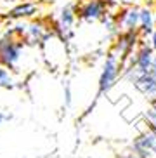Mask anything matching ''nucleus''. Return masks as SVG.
I'll list each match as a JSON object with an SVG mask.
<instances>
[{
    "mask_svg": "<svg viewBox=\"0 0 156 158\" xmlns=\"http://www.w3.org/2000/svg\"><path fill=\"white\" fill-rule=\"evenodd\" d=\"M24 42L21 38L14 37L12 31H7L0 37V66H4L7 70H16L19 64V61L23 57L24 51Z\"/></svg>",
    "mask_w": 156,
    "mask_h": 158,
    "instance_id": "obj_1",
    "label": "nucleus"
},
{
    "mask_svg": "<svg viewBox=\"0 0 156 158\" xmlns=\"http://www.w3.org/2000/svg\"><path fill=\"white\" fill-rule=\"evenodd\" d=\"M141 125V134L133 137L129 148L139 158H156V125L147 120H144Z\"/></svg>",
    "mask_w": 156,
    "mask_h": 158,
    "instance_id": "obj_2",
    "label": "nucleus"
},
{
    "mask_svg": "<svg viewBox=\"0 0 156 158\" xmlns=\"http://www.w3.org/2000/svg\"><path fill=\"white\" fill-rule=\"evenodd\" d=\"M78 9H76V16L78 21H83V23H97L101 21L108 12H109V7L113 5L111 0H82V2H76Z\"/></svg>",
    "mask_w": 156,
    "mask_h": 158,
    "instance_id": "obj_3",
    "label": "nucleus"
},
{
    "mask_svg": "<svg viewBox=\"0 0 156 158\" xmlns=\"http://www.w3.org/2000/svg\"><path fill=\"white\" fill-rule=\"evenodd\" d=\"M121 71H123L121 61L109 51L108 54H106L104 64H102L101 75H99V92L97 94L102 96V94L109 92L111 89L115 87L116 80H118V77L121 75Z\"/></svg>",
    "mask_w": 156,
    "mask_h": 158,
    "instance_id": "obj_4",
    "label": "nucleus"
},
{
    "mask_svg": "<svg viewBox=\"0 0 156 158\" xmlns=\"http://www.w3.org/2000/svg\"><path fill=\"white\" fill-rule=\"evenodd\" d=\"M141 40H142V37L139 35V31L118 33V35L115 37V44H113L111 52H113V54L121 61V64H123L125 61L133 54V51L137 49V45L141 44Z\"/></svg>",
    "mask_w": 156,
    "mask_h": 158,
    "instance_id": "obj_5",
    "label": "nucleus"
},
{
    "mask_svg": "<svg viewBox=\"0 0 156 158\" xmlns=\"http://www.w3.org/2000/svg\"><path fill=\"white\" fill-rule=\"evenodd\" d=\"M51 35H54V31L51 30V26H47L43 21L37 19V21L26 23V30H24V35H23V42H24V45H31V47L43 45V42H45Z\"/></svg>",
    "mask_w": 156,
    "mask_h": 158,
    "instance_id": "obj_6",
    "label": "nucleus"
},
{
    "mask_svg": "<svg viewBox=\"0 0 156 158\" xmlns=\"http://www.w3.org/2000/svg\"><path fill=\"white\" fill-rule=\"evenodd\" d=\"M40 2L38 0H19L18 4H14L4 18L9 21H26L33 19L35 16L40 14Z\"/></svg>",
    "mask_w": 156,
    "mask_h": 158,
    "instance_id": "obj_7",
    "label": "nucleus"
},
{
    "mask_svg": "<svg viewBox=\"0 0 156 158\" xmlns=\"http://www.w3.org/2000/svg\"><path fill=\"white\" fill-rule=\"evenodd\" d=\"M139 12L141 7L139 5H129V7H120L115 12L116 26L118 31H139Z\"/></svg>",
    "mask_w": 156,
    "mask_h": 158,
    "instance_id": "obj_8",
    "label": "nucleus"
},
{
    "mask_svg": "<svg viewBox=\"0 0 156 158\" xmlns=\"http://www.w3.org/2000/svg\"><path fill=\"white\" fill-rule=\"evenodd\" d=\"M132 84L139 92H142L151 102L156 101V80L149 73H141Z\"/></svg>",
    "mask_w": 156,
    "mask_h": 158,
    "instance_id": "obj_9",
    "label": "nucleus"
},
{
    "mask_svg": "<svg viewBox=\"0 0 156 158\" xmlns=\"http://www.w3.org/2000/svg\"><path fill=\"white\" fill-rule=\"evenodd\" d=\"M154 14H153V10L144 5L141 7V12H139V35L141 37H151L153 31H154Z\"/></svg>",
    "mask_w": 156,
    "mask_h": 158,
    "instance_id": "obj_10",
    "label": "nucleus"
},
{
    "mask_svg": "<svg viewBox=\"0 0 156 158\" xmlns=\"http://www.w3.org/2000/svg\"><path fill=\"white\" fill-rule=\"evenodd\" d=\"M14 77L10 73V70L0 66V89H12L14 87Z\"/></svg>",
    "mask_w": 156,
    "mask_h": 158,
    "instance_id": "obj_11",
    "label": "nucleus"
},
{
    "mask_svg": "<svg viewBox=\"0 0 156 158\" xmlns=\"http://www.w3.org/2000/svg\"><path fill=\"white\" fill-rule=\"evenodd\" d=\"M146 120L149 122V123H153V125H156V101L151 102V106L147 108L146 111Z\"/></svg>",
    "mask_w": 156,
    "mask_h": 158,
    "instance_id": "obj_12",
    "label": "nucleus"
},
{
    "mask_svg": "<svg viewBox=\"0 0 156 158\" xmlns=\"http://www.w3.org/2000/svg\"><path fill=\"white\" fill-rule=\"evenodd\" d=\"M116 158H139L137 155L133 153L130 148H125V149H121L118 155H116Z\"/></svg>",
    "mask_w": 156,
    "mask_h": 158,
    "instance_id": "obj_13",
    "label": "nucleus"
},
{
    "mask_svg": "<svg viewBox=\"0 0 156 158\" xmlns=\"http://www.w3.org/2000/svg\"><path fill=\"white\" fill-rule=\"evenodd\" d=\"M64 96H66V106H69V104H71V89H69L68 82H66V85H64Z\"/></svg>",
    "mask_w": 156,
    "mask_h": 158,
    "instance_id": "obj_14",
    "label": "nucleus"
},
{
    "mask_svg": "<svg viewBox=\"0 0 156 158\" xmlns=\"http://www.w3.org/2000/svg\"><path fill=\"white\" fill-rule=\"evenodd\" d=\"M147 73H149L153 78L156 80V56H154V59H153V64H151V68H149V71H147Z\"/></svg>",
    "mask_w": 156,
    "mask_h": 158,
    "instance_id": "obj_15",
    "label": "nucleus"
},
{
    "mask_svg": "<svg viewBox=\"0 0 156 158\" xmlns=\"http://www.w3.org/2000/svg\"><path fill=\"white\" fill-rule=\"evenodd\" d=\"M10 118H12V115H10V113H2V111H0V125H2L4 122L10 120Z\"/></svg>",
    "mask_w": 156,
    "mask_h": 158,
    "instance_id": "obj_16",
    "label": "nucleus"
},
{
    "mask_svg": "<svg viewBox=\"0 0 156 158\" xmlns=\"http://www.w3.org/2000/svg\"><path fill=\"white\" fill-rule=\"evenodd\" d=\"M151 47H153V51L156 52V30L153 31V35H151Z\"/></svg>",
    "mask_w": 156,
    "mask_h": 158,
    "instance_id": "obj_17",
    "label": "nucleus"
},
{
    "mask_svg": "<svg viewBox=\"0 0 156 158\" xmlns=\"http://www.w3.org/2000/svg\"><path fill=\"white\" fill-rule=\"evenodd\" d=\"M137 0H120V4H123L125 7H129V5H135Z\"/></svg>",
    "mask_w": 156,
    "mask_h": 158,
    "instance_id": "obj_18",
    "label": "nucleus"
},
{
    "mask_svg": "<svg viewBox=\"0 0 156 158\" xmlns=\"http://www.w3.org/2000/svg\"><path fill=\"white\" fill-rule=\"evenodd\" d=\"M0 2H7V4H18L19 0H0Z\"/></svg>",
    "mask_w": 156,
    "mask_h": 158,
    "instance_id": "obj_19",
    "label": "nucleus"
},
{
    "mask_svg": "<svg viewBox=\"0 0 156 158\" xmlns=\"http://www.w3.org/2000/svg\"><path fill=\"white\" fill-rule=\"evenodd\" d=\"M2 19H4V18H0V24H2Z\"/></svg>",
    "mask_w": 156,
    "mask_h": 158,
    "instance_id": "obj_20",
    "label": "nucleus"
}]
</instances>
